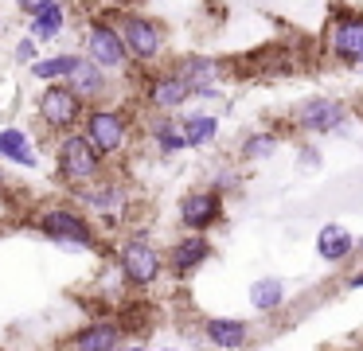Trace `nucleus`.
I'll return each mask as SVG.
<instances>
[{
	"label": "nucleus",
	"mask_w": 363,
	"mask_h": 351,
	"mask_svg": "<svg viewBox=\"0 0 363 351\" xmlns=\"http://www.w3.org/2000/svg\"><path fill=\"white\" fill-rule=\"evenodd\" d=\"M328 51L336 55L347 67H363V16H347V20H336L328 39Z\"/></svg>",
	"instance_id": "11"
},
{
	"label": "nucleus",
	"mask_w": 363,
	"mask_h": 351,
	"mask_svg": "<svg viewBox=\"0 0 363 351\" xmlns=\"http://www.w3.org/2000/svg\"><path fill=\"white\" fill-rule=\"evenodd\" d=\"M191 94H196V86H191V78L184 74V70H164V74H157L149 82V106H157V109H180Z\"/></svg>",
	"instance_id": "10"
},
{
	"label": "nucleus",
	"mask_w": 363,
	"mask_h": 351,
	"mask_svg": "<svg viewBox=\"0 0 363 351\" xmlns=\"http://www.w3.org/2000/svg\"><path fill=\"white\" fill-rule=\"evenodd\" d=\"M102 160L106 156L94 148V140H90L86 133H71V137H63V145H59V176L71 187L94 184L98 172H102Z\"/></svg>",
	"instance_id": "1"
},
{
	"label": "nucleus",
	"mask_w": 363,
	"mask_h": 351,
	"mask_svg": "<svg viewBox=\"0 0 363 351\" xmlns=\"http://www.w3.org/2000/svg\"><path fill=\"white\" fill-rule=\"evenodd\" d=\"M352 250H359V242H352V230H344V226H336V223L320 226V234H316V254H320L324 262H344Z\"/></svg>",
	"instance_id": "14"
},
{
	"label": "nucleus",
	"mask_w": 363,
	"mask_h": 351,
	"mask_svg": "<svg viewBox=\"0 0 363 351\" xmlns=\"http://www.w3.org/2000/svg\"><path fill=\"white\" fill-rule=\"evenodd\" d=\"M16 4L24 8V12H32V16H35V12H43L48 4H55V0H16Z\"/></svg>",
	"instance_id": "25"
},
{
	"label": "nucleus",
	"mask_w": 363,
	"mask_h": 351,
	"mask_svg": "<svg viewBox=\"0 0 363 351\" xmlns=\"http://www.w3.org/2000/svg\"><path fill=\"white\" fill-rule=\"evenodd\" d=\"M110 4H118V8H125V4H133V0H110Z\"/></svg>",
	"instance_id": "28"
},
{
	"label": "nucleus",
	"mask_w": 363,
	"mask_h": 351,
	"mask_svg": "<svg viewBox=\"0 0 363 351\" xmlns=\"http://www.w3.org/2000/svg\"><path fill=\"white\" fill-rule=\"evenodd\" d=\"M32 31H35L40 39H55L59 31H63V8H59V4H48L43 12H35Z\"/></svg>",
	"instance_id": "22"
},
{
	"label": "nucleus",
	"mask_w": 363,
	"mask_h": 351,
	"mask_svg": "<svg viewBox=\"0 0 363 351\" xmlns=\"http://www.w3.org/2000/svg\"><path fill=\"white\" fill-rule=\"evenodd\" d=\"M118 28H121V39L129 47V59L133 62H157L160 51H164V31L152 16L145 12H121L118 16Z\"/></svg>",
	"instance_id": "2"
},
{
	"label": "nucleus",
	"mask_w": 363,
	"mask_h": 351,
	"mask_svg": "<svg viewBox=\"0 0 363 351\" xmlns=\"http://www.w3.org/2000/svg\"><path fill=\"white\" fill-rule=\"evenodd\" d=\"M180 125H184V137H188V145H191V148L211 145L215 133H219V121H215L211 113H191V117H184Z\"/></svg>",
	"instance_id": "20"
},
{
	"label": "nucleus",
	"mask_w": 363,
	"mask_h": 351,
	"mask_svg": "<svg viewBox=\"0 0 363 351\" xmlns=\"http://www.w3.org/2000/svg\"><path fill=\"white\" fill-rule=\"evenodd\" d=\"M82 199L102 215H121V207H125V191L118 184H98V179L82 187Z\"/></svg>",
	"instance_id": "16"
},
{
	"label": "nucleus",
	"mask_w": 363,
	"mask_h": 351,
	"mask_svg": "<svg viewBox=\"0 0 363 351\" xmlns=\"http://www.w3.org/2000/svg\"><path fill=\"white\" fill-rule=\"evenodd\" d=\"M347 285H352V289H363V273H355V277L347 281Z\"/></svg>",
	"instance_id": "27"
},
{
	"label": "nucleus",
	"mask_w": 363,
	"mask_h": 351,
	"mask_svg": "<svg viewBox=\"0 0 363 351\" xmlns=\"http://www.w3.org/2000/svg\"><path fill=\"white\" fill-rule=\"evenodd\" d=\"M281 301H285V285L277 277H262V281H254V285H250V304L258 312H277V308H281Z\"/></svg>",
	"instance_id": "19"
},
{
	"label": "nucleus",
	"mask_w": 363,
	"mask_h": 351,
	"mask_svg": "<svg viewBox=\"0 0 363 351\" xmlns=\"http://www.w3.org/2000/svg\"><path fill=\"white\" fill-rule=\"evenodd\" d=\"M86 55L98 62V67H106V70H110V67H125V62H129V47H125V39H121L118 23H102V20L90 23Z\"/></svg>",
	"instance_id": "5"
},
{
	"label": "nucleus",
	"mask_w": 363,
	"mask_h": 351,
	"mask_svg": "<svg viewBox=\"0 0 363 351\" xmlns=\"http://www.w3.org/2000/svg\"><path fill=\"white\" fill-rule=\"evenodd\" d=\"M344 121H347V106L344 101H332V98H308L305 106H297V113H293V125H297L301 133H313V137L340 129Z\"/></svg>",
	"instance_id": "7"
},
{
	"label": "nucleus",
	"mask_w": 363,
	"mask_h": 351,
	"mask_svg": "<svg viewBox=\"0 0 363 351\" xmlns=\"http://www.w3.org/2000/svg\"><path fill=\"white\" fill-rule=\"evenodd\" d=\"M211 257V242L203 238V230H191L188 238H180L172 250H168V265H172L176 277H188V273H196L199 265Z\"/></svg>",
	"instance_id": "12"
},
{
	"label": "nucleus",
	"mask_w": 363,
	"mask_h": 351,
	"mask_svg": "<svg viewBox=\"0 0 363 351\" xmlns=\"http://www.w3.org/2000/svg\"><path fill=\"white\" fill-rule=\"evenodd\" d=\"M86 137L94 140V148L102 156H118L129 140V121L121 109H110V106H98L86 113Z\"/></svg>",
	"instance_id": "3"
},
{
	"label": "nucleus",
	"mask_w": 363,
	"mask_h": 351,
	"mask_svg": "<svg viewBox=\"0 0 363 351\" xmlns=\"http://www.w3.org/2000/svg\"><path fill=\"white\" fill-rule=\"evenodd\" d=\"M152 140L160 145V152H180V148H188L184 125H172V121H157V125H152Z\"/></svg>",
	"instance_id": "21"
},
{
	"label": "nucleus",
	"mask_w": 363,
	"mask_h": 351,
	"mask_svg": "<svg viewBox=\"0 0 363 351\" xmlns=\"http://www.w3.org/2000/svg\"><path fill=\"white\" fill-rule=\"evenodd\" d=\"M277 148V137L269 129H262V133H250V137L242 140V156L246 160H266L269 152Z\"/></svg>",
	"instance_id": "24"
},
{
	"label": "nucleus",
	"mask_w": 363,
	"mask_h": 351,
	"mask_svg": "<svg viewBox=\"0 0 363 351\" xmlns=\"http://www.w3.org/2000/svg\"><path fill=\"white\" fill-rule=\"evenodd\" d=\"M203 335L215 343V347H242V343L250 340V328H246L242 320L215 316V320H207V324H203Z\"/></svg>",
	"instance_id": "15"
},
{
	"label": "nucleus",
	"mask_w": 363,
	"mask_h": 351,
	"mask_svg": "<svg viewBox=\"0 0 363 351\" xmlns=\"http://www.w3.org/2000/svg\"><path fill=\"white\" fill-rule=\"evenodd\" d=\"M32 55H35V43H28V39H24V43L16 47V59H20V62H28Z\"/></svg>",
	"instance_id": "26"
},
{
	"label": "nucleus",
	"mask_w": 363,
	"mask_h": 351,
	"mask_svg": "<svg viewBox=\"0 0 363 351\" xmlns=\"http://www.w3.org/2000/svg\"><path fill=\"white\" fill-rule=\"evenodd\" d=\"M118 265H121V277H125L129 285H152V281L160 277V269H164V257H160L145 238H129L118 254Z\"/></svg>",
	"instance_id": "4"
},
{
	"label": "nucleus",
	"mask_w": 363,
	"mask_h": 351,
	"mask_svg": "<svg viewBox=\"0 0 363 351\" xmlns=\"http://www.w3.org/2000/svg\"><path fill=\"white\" fill-rule=\"evenodd\" d=\"M359 254H363V238H359Z\"/></svg>",
	"instance_id": "29"
},
{
	"label": "nucleus",
	"mask_w": 363,
	"mask_h": 351,
	"mask_svg": "<svg viewBox=\"0 0 363 351\" xmlns=\"http://www.w3.org/2000/svg\"><path fill=\"white\" fill-rule=\"evenodd\" d=\"M102 70H106V67H98V62L86 55V59H79V67L71 70V86L82 94V98H98V94L106 90V78H102Z\"/></svg>",
	"instance_id": "17"
},
{
	"label": "nucleus",
	"mask_w": 363,
	"mask_h": 351,
	"mask_svg": "<svg viewBox=\"0 0 363 351\" xmlns=\"http://www.w3.org/2000/svg\"><path fill=\"white\" fill-rule=\"evenodd\" d=\"M0 184H4V172H0Z\"/></svg>",
	"instance_id": "30"
},
{
	"label": "nucleus",
	"mask_w": 363,
	"mask_h": 351,
	"mask_svg": "<svg viewBox=\"0 0 363 351\" xmlns=\"http://www.w3.org/2000/svg\"><path fill=\"white\" fill-rule=\"evenodd\" d=\"M0 156H9V160L24 164V168H35L32 140H28L20 129H0Z\"/></svg>",
	"instance_id": "18"
},
{
	"label": "nucleus",
	"mask_w": 363,
	"mask_h": 351,
	"mask_svg": "<svg viewBox=\"0 0 363 351\" xmlns=\"http://www.w3.org/2000/svg\"><path fill=\"white\" fill-rule=\"evenodd\" d=\"M79 67V55H59V59H40L35 62V78H71V70Z\"/></svg>",
	"instance_id": "23"
},
{
	"label": "nucleus",
	"mask_w": 363,
	"mask_h": 351,
	"mask_svg": "<svg viewBox=\"0 0 363 351\" xmlns=\"http://www.w3.org/2000/svg\"><path fill=\"white\" fill-rule=\"evenodd\" d=\"M40 117L51 129H71L82 117V94L74 86H48L40 94Z\"/></svg>",
	"instance_id": "6"
},
{
	"label": "nucleus",
	"mask_w": 363,
	"mask_h": 351,
	"mask_svg": "<svg viewBox=\"0 0 363 351\" xmlns=\"http://www.w3.org/2000/svg\"><path fill=\"white\" fill-rule=\"evenodd\" d=\"M40 230L48 238H59V242H79V246H94V230L82 215L67 207H55V211H43L40 215Z\"/></svg>",
	"instance_id": "9"
},
{
	"label": "nucleus",
	"mask_w": 363,
	"mask_h": 351,
	"mask_svg": "<svg viewBox=\"0 0 363 351\" xmlns=\"http://www.w3.org/2000/svg\"><path fill=\"white\" fill-rule=\"evenodd\" d=\"M223 218V195L219 187H196L180 199V223L188 230H211Z\"/></svg>",
	"instance_id": "8"
},
{
	"label": "nucleus",
	"mask_w": 363,
	"mask_h": 351,
	"mask_svg": "<svg viewBox=\"0 0 363 351\" xmlns=\"http://www.w3.org/2000/svg\"><path fill=\"white\" fill-rule=\"evenodd\" d=\"M118 343H121V324H113V320L86 324L79 335H71V347H79V351H110Z\"/></svg>",
	"instance_id": "13"
}]
</instances>
